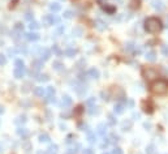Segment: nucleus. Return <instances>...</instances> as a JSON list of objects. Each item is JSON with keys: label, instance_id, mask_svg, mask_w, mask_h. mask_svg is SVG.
I'll return each instance as SVG.
<instances>
[{"label": "nucleus", "instance_id": "f257e3e1", "mask_svg": "<svg viewBox=\"0 0 168 154\" xmlns=\"http://www.w3.org/2000/svg\"><path fill=\"white\" fill-rule=\"evenodd\" d=\"M151 90H153V93L156 94V96H164L168 92V81L163 80V78L154 81L151 84Z\"/></svg>", "mask_w": 168, "mask_h": 154}, {"label": "nucleus", "instance_id": "f03ea898", "mask_svg": "<svg viewBox=\"0 0 168 154\" xmlns=\"http://www.w3.org/2000/svg\"><path fill=\"white\" fill-rule=\"evenodd\" d=\"M162 28H163L162 22H160L159 19H156V17H150V19H147L146 22H145V29L151 34L159 33V31L162 30Z\"/></svg>", "mask_w": 168, "mask_h": 154}, {"label": "nucleus", "instance_id": "7ed1b4c3", "mask_svg": "<svg viewBox=\"0 0 168 154\" xmlns=\"http://www.w3.org/2000/svg\"><path fill=\"white\" fill-rule=\"evenodd\" d=\"M142 74H144V77L146 78V80H153V78L158 77V72H156V71H154V69H151V68H147V69H144Z\"/></svg>", "mask_w": 168, "mask_h": 154}, {"label": "nucleus", "instance_id": "20e7f679", "mask_svg": "<svg viewBox=\"0 0 168 154\" xmlns=\"http://www.w3.org/2000/svg\"><path fill=\"white\" fill-rule=\"evenodd\" d=\"M73 90L78 94V96H83L86 92H87V88H86V85H83V84H78L76 82L73 85Z\"/></svg>", "mask_w": 168, "mask_h": 154}, {"label": "nucleus", "instance_id": "39448f33", "mask_svg": "<svg viewBox=\"0 0 168 154\" xmlns=\"http://www.w3.org/2000/svg\"><path fill=\"white\" fill-rule=\"evenodd\" d=\"M39 56H40V60L42 62H47L50 59V56H51V51H50L48 48H42L40 50V52H39Z\"/></svg>", "mask_w": 168, "mask_h": 154}, {"label": "nucleus", "instance_id": "423d86ee", "mask_svg": "<svg viewBox=\"0 0 168 154\" xmlns=\"http://www.w3.org/2000/svg\"><path fill=\"white\" fill-rule=\"evenodd\" d=\"M151 5H153V8L155 11H158V12H162V11H164V3H163L162 0H154L153 3H151Z\"/></svg>", "mask_w": 168, "mask_h": 154}, {"label": "nucleus", "instance_id": "0eeeda50", "mask_svg": "<svg viewBox=\"0 0 168 154\" xmlns=\"http://www.w3.org/2000/svg\"><path fill=\"white\" fill-rule=\"evenodd\" d=\"M125 108H126L125 103L119 102V103H116V105H115V107H113V111H115V114H116V115H120V114H122V112L125 111Z\"/></svg>", "mask_w": 168, "mask_h": 154}, {"label": "nucleus", "instance_id": "6e6552de", "mask_svg": "<svg viewBox=\"0 0 168 154\" xmlns=\"http://www.w3.org/2000/svg\"><path fill=\"white\" fill-rule=\"evenodd\" d=\"M13 73H15L16 78H22L25 76V73H26V69H25V67H16Z\"/></svg>", "mask_w": 168, "mask_h": 154}, {"label": "nucleus", "instance_id": "1a4fd4ad", "mask_svg": "<svg viewBox=\"0 0 168 154\" xmlns=\"http://www.w3.org/2000/svg\"><path fill=\"white\" fill-rule=\"evenodd\" d=\"M125 50L128 51V52H133V54H136V52H140V48H138L137 46H136L133 42H128V43L125 44Z\"/></svg>", "mask_w": 168, "mask_h": 154}, {"label": "nucleus", "instance_id": "9d476101", "mask_svg": "<svg viewBox=\"0 0 168 154\" xmlns=\"http://www.w3.org/2000/svg\"><path fill=\"white\" fill-rule=\"evenodd\" d=\"M94 26L98 29L99 31H104L106 29H107V24H106V22H103V21H101V20H95Z\"/></svg>", "mask_w": 168, "mask_h": 154}, {"label": "nucleus", "instance_id": "9b49d317", "mask_svg": "<svg viewBox=\"0 0 168 154\" xmlns=\"http://www.w3.org/2000/svg\"><path fill=\"white\" fill-rule=\"evenodd\" d=\"M97 132H98V135L99 136H106V133H107V125L104 123H101V124H98V127H97Z\"/></svg>", "mask_w": 168, "mask_h": 154}, {"label": "nucleus", "instance_id": "f8f14e48", "mask_svg": "<svg viewBox=\"0 0 168 154\" xmlns=\"http://www.w3.org/2000/svg\"><path fill=\"white\" fill-rule=\"evenodd\" d=\"M87 76H89L90 78L98 80V78H99V71L97 69V68H90L89 72H87Z\"/></svg>", "mask_w": 168, "mask_h": 154}, {"label": "nucleus", "instance_id": "ddd939ff", "mask_svg": "<svg viewBox=\"0 0 168 154\" xmlns=\"http://www.w3.org/2000/svg\"><path fill=\"white\" fill-rule=\"evenodd\" d=\"M43 63L40 59H35V60H33V63H31V68H33L34 71H39L40 68L43 67Z\"/></svg>", "mask_w": 168, "mask_h": 154}, {"label": "nucleus", "instance_id": "4468645a", "mask_svg": "<svg viewBox=\"0 0 168 154\" xmlns=\"http://www.w3.org/2000/svg\"><path fill=\"white\" fill-rule=\"evenodd\" d=\"M25 37H26V39H28V40H30V42H35V40H38L40 38L39 34H38V33H34V31L25 34Z\"/></svg>", "mask_w": 168, "mask_h": 154}, {"label": "nucleus", "instance_id": "2eb2a0df", "mask_svg": "<svg viewBox=\"0 0 168 154\" xmlns=\"http://www.w3.org/2000/svg\"><path fill=\"white\" fill-rule=\"evenodd\" d=\"M34 94L37 97H46V89L44 88H42V86H38V88H35L34 89Z\"/></svg>", "mask_w": 168, "mask_h": 154}, {"label": "nucleus", "instance_id": "dca6fc26", "mask_svg": "<svg viewBox=\"0 0 168 154\" xmlns=\"http://www.w3.org/2000/svg\"><path fill=\"white\" fill-rule=\"evenodd\" d=\"M79 149H81V145L76 144V145H73V146H70V148L67 150V153H65V154H77L79 151Z\"/></svg>", "mask_w": 168, "mask_h": 154}, {"label": "nucleus", "instance_id": "f3484780", "mask_svg": "<svg viewBox=\"0 0 168 154\" xmlns=\"http://www.w3.org/2000/svg\"><path fill=\"white\" fill-rule=\"evenodd\" d=\"M17 135L20 136V137H22V139H26L29 136V131L26 129V128H22V127H20L19 129H17Z\"/></svg>", "mask_w": 168, "mask_h": 154}, {"label": "nucleus", "instance_id": "a211bd4d", "mask_svg": "<svg viewBox=\"0 0 168 154\" xmlns=\"http://www.w3.org/2000/svg\"><path fill=\"white\" fill-rule=\"evenodd\" d=\"M42 22L46 26H50V25H54V21H52V15H47L42 19Z\"/></svg>", "mask_w": 168, "mask_h": 154}, {"label": "nucleus", "instance_id": "6ab92c4d", "mask_svg": "<svg viewBox=\"0 0 168 154\" xmlns=\"http://www.w3.org/2000/svg\"><path fill=\"white\" fill-rule=\"evenodd\" d=\"M146 60L147 62H155L156 60V54L154 52V51H149V52H146Z\"/></svg>", "mask_w": 168, "mask_h": 154}, {"label": "nucleus", "instance_id": "aec40b11", "mask_svg": "<svg viewBox=\"0 0 168 154\" xmlns=\"http://www.w3.org/2000/svg\"><path fill=\"white\" fill-rule=\"evenodd\" d=\"M61 105L63 107H68V106L72 105V98L69 96H64L63 97V101H61Z\"/></svg>", "mask_w": 168, "mask_h": 154}, {"label": "nucleus", "instance_id": "412c9836", "mask_svg": "<svg viewBox=\"0 0 168 154\" xmlns=\"http://www.w3.org/2000/svg\"><path fill=\"white\" fill-rule=\"evenodd\" d=\"M60 9H61V5L59 3H51L50 4V11H51V12L56 13V12H59Z\"/></svg>", "mask_w": 168, "mask_h": 154}, {"label": "nucleus", "instance_id": "4be33fe9", "mask_svg": "<svg viewBox=\"0 0 168 154\" xmlns=\"http://www.w3.org/2000/svg\"><path fill=\"white\" fill-rule=\"evenodd\" d=\"M87 141L90 142V144H95L97 142V135H95L94 132H87Z\"/></svg>", "mask_w": 168, "mask_h": 154}, {"label": "nucleus", "instance_id": "5701e85b", "mask_svg": "<svg viewBox=\"0 0 168 154\" xmlns=\"http://www.w3.org/2000/svg\"><path fill=\"white\" fill-rule=\"evenodd\" d=\"M52 67H54V69H55V71H63V69H64V64H63V63L61 62H59V60H56V62H54V64H52Z\"/></svg>", "mask_w": 168, "mask_h": 154}, {"label": "nucleus", "instance_id": "b1692460", "mask_svg": "<svg viewBox=\"0 0 168 154\" xmlns=\"http://www.w3.org/2000/svg\"><path fill=\"white\" fill-rule=\"evenodd\" d=\"M76 54H77V50L76 48H67V50H65V55H67L68 58H73Z\"/></svg>", "mask_w": 168, "mask_h": 154}, {"label": "nucleus", "instance_id": "393cba45", "mask_svg": "<svg viewBox=\"0 0 168 154\" xmlns=\"http://www.w3.org/2000/svg\"><path fill=\"white\" fill-rule=\"evenodd\" d=\"M39 28H40V25L38 24L37 21H30V24H29V29H30L31 31H33V30H38Z\"/></svg>", "mask_w": 168, "mask_h": 154}, {"label": "nucleus", "instance_id": "a878e982", "mask_svg": "<svg viewBox=\"0 0 168 154\" xmlns=\"http://www.w3.org/2000/svg\"><path fill=\"white\" fill-rule=\"evenodd\" d=\"M50 136L46 135V133H43V135L39 136V142H50Z\"/></svg>", "mask_w": 168, "mask_h": 154}, {"label": "nucleus", "instance_id": "bb28decb", "mask_svg": "<svg viewBox=\"0 0 168 154\" xmlns=\"http://www.w3.org/2000/svg\"><path fill=\"white\" fill-rule=\"evenodd\" d=\"M37 80H38V81H40V82H46V81H48V80H50V77L47 76V74H38Z\"/></svg>", "mask_w": 168, "mask_h": 154}, {"label": "nucleus", "instance_id": "cd10ccee", "mask_svg": "<svg viewBox=\"0 0 168 154\" xmlns=\"http://www.w3.org/2000/svg\"><path fill=\"white\" fill-rule=\"evenodd\" d=\"M87 112H89L90 115H97V114H99V110H98V107H97V106H93V107H89Z\"/></svg>", "mask_w": 168, "mask_h": 154}, {"label": "nucleus", "instance_id": "c85d7f7f", "mask_svg": "<svg viewBox=\"0 0 168 154\" xmlns=\"http://www.w3.org/2000/svg\"><path fill=\"white\" fill-rule=\"evenodd\" d=\"M121 128H122V131H129L132 128V121H124L122 123V125H121Z\"/></svg>", "mask_w": 168, "mask_h": 154}, {"label": "nucleus", "instance_id": "c756f323", "mask_svg": "<svg viewBox=\"0 0 168 154\" xmlns=\"http://www.w3.org/2000/svg\"><path fill=\"white\" fill-rule=\"evenodd\" d=\"M46 96H55V88L54 86H47L46 88Z\"/></svg>", "mask_w": 168, "mask_h": 154}, {"label": "nucleus", "instance_id": "7c9ffc66", "mask_svg": "<svg viewBox=\"0 0 168 154\" xmlns=\"http://www.w3.org/2000/svg\"><path fill=\"white\" fill-rule=\"evenodd\" d=\"M64 31H65L64 25H59L58 28H56V30H55V34H56V35H60V34H63Z\"/></svg>", "mask_w": 168, "mask_h": 154}, {"label": "nucleus", "instance_id": "2f4dec72", "mask_svg": "<svg viewBox=\"0 0 168 154\" xmlns=\"http://www.w3.org/2000/svg\"><path fill=\"white\" fill-rule=\"evenodd\" d=\"M25 123H26V116L25 115H21V116L16 119V124H25Z\"/></svg>", "mask_w": 168, "mask_h": 154}, {"label": "nucleus", "instance_id": "473e14b6", "mask_svg": "<svg viewBox=\"0 0 168 154\" xmlns=\"http://www.w3.org/2000/svg\"><path fill=\"white\" fill-rule=\"evenodd\" d=\"M146 154H155V146L153 144H150L146 148Z\"/></svg>", "mask_w": 168, "mask_h": 154}, {"label": "nucleus", "instance_id": "72a5a7b5", "mask_svg": "<svg viewBox=\"0 0 168 154\" xmlns=\"http://www.w3.org/2000/svg\"><path fill=\"white\" fill-rule=\"evenodd\" d=\"M86 106H87V107H93V106H95V98L94 97H90V98L86 101Z\"/></svg>", "mask_w": 168, "mask_h": 154}, {"label": "nucleus", "instance_id": "f704fd0d", "mask_svg": "<svg viewBox=\"0 0 168 154\" xmlns=\"http://www.w3.org/2000/svg\"><path fill=\"white\" fill-rule=\"evenodd\" d=\"M15 30H16V31H19L20 34H22V31H24V25L20 24V22H19V24H16V25H15Z\"/></svg>", "mask_w": 168, "mask_h": 154}, {"label": "nucleus", "instance_id": "c9c22d12", "mask_svg": "<svg viewBox=\"0 0 168 154\" xmlns=\"http://www.w3.org/2000/svg\"><path fill=\"white\" fill-rule=\"evenodd\" d=\"M73 35H76V37H81V35H82V29L81 28H74L73 29Z\"/></svg>", "mask_w": 168, "mask_h": 154}, {"label": "nucleus", "instance_id": "e433bc0d", "mask_svg": "<svg viewBox=\"0 0 168 154\" xmlns=\"http://www.w3.org/2000/svg\"><path fill=\"white\" fill-rule=\"evenodd\" d=\"M110 144H111V140H110V139H106V137H104V141L102 142V145H101V146H102V149H106V148H107V146H108Z\"/></svg>", "mask_w": 168, "mask_h": 154}, {"label": "nucleus", "instance_id": "4c0bfd02", "mask_svg": "<svg viewBox=\"0 0 168 154\" xmlns=\"http://www.w3.org/2000/svg\"><path fill=\"white\" fill-rule=\"evenodd\" d=\"M72 17H73V12H72V11H69V9L65 11V12H64V19L69 20V19H72Z\"/></svg>", "mask_w": 168, "mask_h": 154}, {"label": "nucleus", "instance_id": "58836bf2", "mask_svg": "<svg viewBox=\"0 0 168 154\" xmlns=\"http://www.w3.org/2000/svg\"><path fill=\"white\" fill-rule=\"evenodd\" d=\"M7 64V56L0 54V65H5Z\"/></svg>", "mask_w": 168, "mask_h": 154}, {"label": "nucleus", "instance_id": "ea45409f", "mask_svg": "<svg viewBox=\"0 0 168 154\" xmlns=\"http://www.w3.org/2000/svg\"><path fill=\"white\" fill-rule=\"evenodd\" d=\"M15 64H16V67H25L24 60H21V59H17V60L15 62Z\"/></svg>", "mask_w": 168, "mask_h": 154}, {"label": "nucleus", "instance_id": "a19ab883", "mask_svg": "<svg viewBox=\"0 0 168 154\" xmlns=\"http://www.w3.org/2000/svg\"><path fill=\"white\" fill-rule=\"evenodd\" d=\"M110 94H108V92H102V99L103 101H110Z\"/></svg>", "mask_w": 168, "mask_h": 154}, {"label": "nucleus", "instance_id": "79ce46f5", "mask_svg": "<svg viewBox=\"0 0 168 154\" xmlns=\"http://www.w3.org/2000/svg\"><path fill=\"white\" fill-rule=\"evenodd\" d=\"M25 19L28 20V21H33V19H34V15L31 12H28L26 15H25Z\"/></svg>", "mask_w": 168, "mask_h": 154}, {"label": "nucleus", "instance_id": "37998d69", "mask_svg": "<svg viewBox=\"0 0 168 154\" xmlns=\"http://www.w3.org/2000/svg\"><path fill=\"white\" fill-rule=\"evenodd\" d=\"M162 52L164 56H168V46L167 44H163L162 46Z\"/></svg>", "mask_w": 168, "mask_h": 154}, {"label": "nucleus", "instance_id": "c03bdc74", "mask_svg": "<svg viewBox=\"0 0 168 154\" xmlns=\"http://www.w3.org/2000/svg\"><path fill=\"white\" fill-rule=\"evenodd\" d=\"M108 123H110L111 125H115V124H116V120H115V117H113L112 115H108Z\"/></svg>", "mask_w": 168, "mask_h": 154}, {"label": "nucleus", "instance_id": "a18cd8bd", "mask_svg": "<svg viewBox=\"0 0 168 154\" xmlns=\"http://www.w3.org/2000/svg\"><path fill=\"white\" fill-rule=\"evenodd\" d=\"M111 142H117L119 141V136L117 135H115V133H112V135H111Z\"/></svg>", "mask_w": 168, "mask_h": 154}, {"label": "nucleus", "instance_id": "49530a36", "mask_svg": "<svg viewBox=\"0 0 168 154\" xmlns=\"http://www.w3.org/2000/svg\"><path fill=\"white\" fill-rule=\"evenodd\" d=\"M52 51H54V54H56V55H61V51H60V48H59V46H54L52 47Z\"/></svg>", "mask_w": 168, "mask_h": 154}, {"label": "nucleus", "instance_id": "de8ad7c7", "mask_svg": "<svg viewBox=\"0 0 168 154\" xmlns=\"http://www.w3.org/2000/svg\"><path fill=\"white\" fill-rule=\"evenodd\" d=\"M73 139H74V136L73 135H69L67 137V140H65V144H72V142H73Z\"/></svg>", "mask_w": 168, "mask_h": 154}, {"label": "nucleus", "instance_id": "09e8293b", "mask_svg": "<svg viewBox=\"0 0 168 154\" xmlns=\"http://www.w3.org/2000/svg\"><path fill=\"white\" fill-rule=\"evenodd\" d=\"M52 21H54V25H58L60 22V19L56 15H52Z\"/></svg>", "mask_w": 168, "mask_h": 154}, {"label": "nucleus", "instance_id": "8fccbe9b", "mask_svg": "<svg viewBox=\"0 0 168 154\" xmlns=\"http://www.w3.org/2000/svg\"><path fill=\"white\" fill-rule=\"evenodd\" d=\"M79 128H81V131H86V132H90L89 125H87V124H81V125H79Z\"/></svg>", "mask_w": 168, "mask_h": 154}, {"label": "nucleus", "instance_id": "3c124183", "mask_svg": "<svg viewBox=\"0 0 168 154\" xmlns=\"http://www.w3.org/2000/svg\"><path fill=\"white\" fill-rule=\"evenodd\" d=\"M17 51H19L20 54H26V52H28V51H26V47H25V46H20Z\"/></svg>", "mask_w": 168, "mask_h": 154}, {"label": "nucleus", "instance_id": "603ef678", "mask_svg": "<svg viewBox=\"0 0 168 154\" xmlns=\"http://www.w3.org/2000/svg\"><path fill=\"white\" fill-rule=\"evenodd\" d=\"M16 54H17V50H15V48H9V50H8V55H9V56H15Z\"/></svg>", "mask_w": 168, "mask_h": 154}, {"label": "nucleus", "instance_id": "864d4df0", "mask_svg": "<svg viewBox=\"0 0 168 154\" xmlns=\"http://www.w3.org/2000/svg\"><path fill=\"white\" fill-rule=\"evenodd\" d=\"M82 154H94V150H93L91 148H87L82 151Z\"/></svg>", "mask_w": 168, "mask_h": 154}, {"label": "nucleus", "instance_id": "5fc2aeb1", "mask_svg": "<svg viewBox=\"0 0 168 154\" xmlns=\"http://www.w3.org/2000/svg\"><path fill=\"white\" fill-rule=\"evenodd\" d=\"M112 154H122V150L120 148H115L112 150Z\"/></svg>", "mask_w": 168, "mask_h": 154}, {"label": "nucleus", "instance_id": "6e6d98bb", "mask_svg": "<svg viewBox=\"0 0 168 154\" xmlns=\"http://www.w3.org/2000/svg\"><path fill=\"white\" fill-rule=\"evenodd\" d=\"M132 1H133V7H134V8L136 7H137V8L140 7V1H138V0H132Z\"/></svg>", "mask_w": 168, "mask_h": 154}, {"label": "nucleus", "instance_id": "4d7b16f0", "mask_svg": "<svg viewBox=\"0 0 168 154\" xmlns=\"http://www.w3.org/2000/svg\"><path fill=\"white\" fill-rule=\"evenodd\" d=\"M3 112H4V107H3V106H0V115L3 114Z\"/></svg>", "mask_w": 168, "mask_h": 154}, {"label": "nucleus", "instance_id": "13d9d810", "mask_svg": "<svg viewBox=\"0 0 168 154\" xmlns=\"http://www.w3.org/2000/svg\"><path fill=\"white\" fill-rule=\"evenodd\" d=\"M150 127H151V124L150 123H145V128H150Z\"/></svg>", "mask_w": 168, "mask_h": 154}, {"label": "nucleus", "instance_id": "bf43d9fd", "mask_svg": "<svg viewBox=\"0 0 168 154\" xmlns=\"http://www.w3.org/2000/svg\"><path fill=\"white\" fill-rule=\"evenodd\" d=\"M37 154H47V151H42V150H39Z\"/></svg>", "mask_w": 168, "mask_h": 154}, {"label": "nucleus", "instance_id": "052dcab7", "mask_svg": "<svg viewBox=\"0 0 168 154\" xmlns=\"http://www.w3.org/2000/svg\"><path fill=\"white\" fill-rule=\"evenodd\" d=\"M1 151H3V148H1V146H0V153H1Z\"/></svg>", "mask_w": 168, "mask_h": 154}, {"label": "nucleus", "instance_id": "680f3d73", "mask_svg": "<svg viewBox=\"0 0 168 154\" xmlns=\"http://www.w3.org/2000/svg\"><path fill=\"white\" fill-rule=\"evenodd\" d=\"M103 154H110V153H103Z\"/></svg>", "mask_w": 168, "mask_h": 154}, {"label": "nucleus", "instance_id": "e2e57ef3", "mask_svg": "<svg viewBox=\"0 0 168 154\" xmlns=\"http://www.w3.org/2000/svg\"><path fill=\"white\" fill-rule=\"evenodd\" d=\"M61 1H65V0H61Z\"/></svg>", "mask_w": 168, "mask_h": 154}]
</instances>
